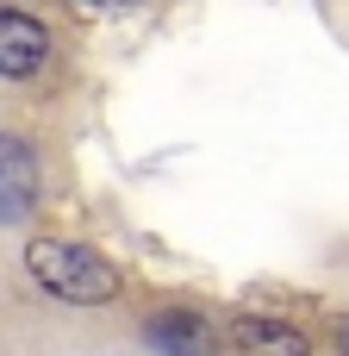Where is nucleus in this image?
<instances>
[{"label":"nucleus","mask_w":349,"mask_h":356,"mask_svg":"<svg viewBox=\"0 0 349 356\" xmlns=\"http://www.w3.org/2000/svg\"><path fill=\"white\" fill-rule=\"evenodd\" d=\"M25 269L44 294L69 300V307H100L112 300L125 282H119V263H106L94 244H75V238H31L25 244Z\"/></svg>","instance_id":"1"},{"label":"nucleus","mask_w":349,"mask_h":356,"mask_svg":"<svg viewBox=\"0 0 349 356\" xmlns=\"http://www.w3.org/2000/svg\"><path fill=\"white\" fill-rule=\"evenodd\" d=\"M37 207V150L19 131H0V225H19Z\"/></svg>","instance_id":"3"},{"label":"nucleus","mask_w":349,"mask_h":356,"mask_svg":"<svg viewBox=\"0 0 349 356\" xmlns=\"http://www.w3.org/2000/svg\"><path fill=\"white\" fill-rule=\"evenodd\" d=\"M144 344H150L156 356H219L212 325H206L194 307H169V313L144 319Z\"/></svg>","instance_id":"4"},{"label":"nucleus","mask_w":349,"mask_h":356,"mask_svg":"<svg viewBox=\"0 0 349 356\" xmlns=\"http://www.w3.org/2000/svg\"><path fill=\"white\" fill-rule=\"evenodd\" d=\"M44 63H50V31L31 13L0 6V75L6 81H31Z\"/></svg>","instance_id":"2"},{"label":"nucleus","mask_w":349,"mask_h":356,"mask_svg":"<svg viewBox=\"0 0 349 356\" xmlns=\"http://www.w3.org/2000/svg\"><path fill=\"white\" fill-rule=\"evenodd\" d=\"M231 344L237 356H312V338L287 319H269V313H244L231 325Z\"/></svg>","instance_id":"5"},{"label":"nucleus","mask_w":349,"mask_h":356,"mask_svg":"<svg viewBox=\"0 0 349 356\" xmlns=\"http://www.w3.org/2000/svg\"><path fill=\"white\" fill-rule=\"evenodd\" d=\"M137 0H69V13H81V19H112V13H131Z\"/></svg>","instance_id":"6"},{"label":"nucleus","mask_w":349,"mask_h":356,"mask_svg":"<svg viewBox=\"0 0 349 356\" xmlns=\"http://www.w3.org/2000/svg\"><path fill=\"white\" fill-rule=\"evenodd\" d=\"M337 350L349 356V319H343V325H337Z\"/></svg>","instance_id":"7"}]
</instances>
